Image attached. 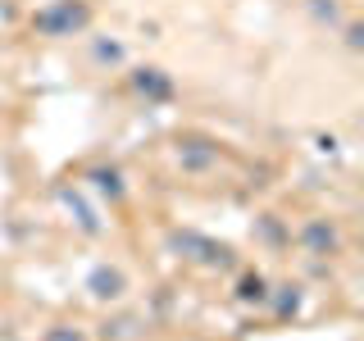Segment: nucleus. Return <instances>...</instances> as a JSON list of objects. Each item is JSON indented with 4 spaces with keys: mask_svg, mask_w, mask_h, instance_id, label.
<instances>
[{
    "mask_svg": "<svg viewBox=\"0 0 364 341\" xmlns=\"http://www.w3.org/2000/svg\"><path fill=\"white\" fill-rule=\"evenodd\" d=\"M346 45H350V50H360V28H355V23L346 28Z\"/></svg>",
    "mask_w": 364,
    "mask_h": 341,
    "instance_id": "nucleus-14",
    "label": "nucleus"
},
{
    "mask_svg": "<svg viewBox=\"0 0 364 341\" xmlns=\"http://www.w3.org/2000/svg\"><path fill=\"white\" fill-rule=\"evenodd\" d=\"M219 159V146H205V151H178V164L182 168H205Z\"/></svg>",
    "mask_w": 364,
    "mask_h": 341,
    "instance_id": "nucleus-10",
    "label": "nucleus"
},
{
    "mask_svg": "<svg viewBox=\"0 0 364 341\" xmlns=\"http://www.w3.org/2000/svg\"><path fill=\"white\" fill-rule=\"evenodd\" d=\"M91 187H96L100 191V196H109V200H123V191H128V187H123V173H119V168H105V164H100V168H91Z\"/></svg>",
    "mask_w": 364,
    "mask_h": 341,
    "instance_id": "nucleus-7",
    "label": "nucleus"
},
{
    "mask_svg": "<svg viewBox=\"0 0 364 341\" xmlns=\"http://www.w3.org/2000/svg\"><path fill=\"white\" fill-rule=\"evenodd\" d=\"M96 60L100 64H123V45L119 41H96Z\"/></svg>",
    "mask_w": 364,
    "mask_h": 341,
    "instance_id": "nucleus-12",
    "label": "nucleus"
},
{
    "mask_svg": "<svg viewBox=\"0 0 364 341\" xmlns=\"http://www.w3.org/2000/svg\"><path fill=\"white\" fill-rule=\"evenodd\" d=\"M237 301L242 305H269V278L264 273H242V282H237Z\"/></svg>",
    "mask_w": 364,
    "mask_h": 341,
    "instance_id": "nucleus-6",
    "label": "nucleus"
},
{
    "mask_svg": "<svg viewBox=\"0 0 364 341\" xmlns=\"http://www.w3.org/2000/svg\"><path fill=\"white\" fill-rule=\"evenodd\" d=\"M269 301H273V314H278V318H291V314H301V287H296V282H287V287H278V296L269 291Z\"/></svg>",
    "mask_w": 364,
    "mask_h": 341,
    "instance_id": "nucleus-8",
    "label": "nucleus"
},
{
    "mask_svg": "<svg viewBox=\"0 0 364 341\" xmlns=\"http://www.w3.org/2000/svg\"><path fill=\"white\" fill-rule=\"evenodd\" d=\"M87 291L96 296V301H123V291H128V278H123V269L100 264V269L87 273Z\"/></svg>",
    "mask_w": 364,
    "mask_h": 341,
    "instance_id": "nucleus-4",
    "label": "nucleus"
},
{
    "mask_svg": "<svg viewBox=\"0 0 364 341\" xmlns=\"http://www.w3.org/2000/svg\"><path fill=\"white\" fill-rule=\"evenodd\" d=\"M132 87L141 91L146 100H168V96H173V77H168L164 68H155V64L136 68V73H132Z\"/></svg>",
    "mask_w": 364,
    "mask_h": 341,
    "instance_id": "nucleus-5",
    "label": "nucleus"
},
{
    "mask_svg": "<svg viewBox=\"0 0 364 341\" xmlns=\"http://www.w3.org/2000/svg\"><path fill=\"white\" fill-rule=\"evenodd\" d=\"M310 14H314L318 23H328V28H333V23H341V9H337V0H310Z\"/></svg>",
    "mask_w": 364,
    "mask_h": 341,
    "instance_id": "nucleus-11",
    "label": "nucleus"
},
{
    "mask_svg": "<svg viewBox=\"0 0 364 341\" xmlns=\"http://www.w3.org/2000/svg\"><path fill=\"white\" fill-rule=\"evenodd\" d=\"M173 246H178L187 259H196V264H210V269H228V264H232V250L219 246V242H210V237H196V232H178Z\"/></svg>",
    "mask_w": 364,
    "mask_h": 341,
    "instance_id": "nucleus-2",
    "label": "nucleus"
},
{
    "mask_svg": "<svg viewBox=\"0 0 364 341\" xmlns=\"http://www.w3.org/2000/svg\"><path fill=\"white\" fill-rule=\"evenodd\" d=\"M136 332H141V318L123 314V318H114V323H105V332H100V337H105V341H132Z\"/></svg>",
    "mask_w": 364,
    "mask_h": 341,
    "instance_id": "nucleus-9",
    "label": "nucleus"
},
{
    "mask_svg": "<svg viewBox=\"0 0 364 341\" xmlns=\"http://www.w3.org/2000/svg\"><path fill=\"white\" fill-rule=\"evenodd\" d=\"M91 5L87 0H50V5L46 9H37V14H32L28 23H32V32H37V37H82V32L91 28Z\"/></svg>",
    "mask_w": 364,
    "mask_h": 341,
    "instance_id": "nucleus-1",
    "label": "nucleus"
},
{
    "mask_svg": "<svg viewBox=\"0 0 364 341\" xmlns=\"http://www.w3.org/2000/svg\"><path fill=\"white\" fill-rule=\"evenodd\" d=\"M41 341H87L77 328H68V323H55V328H46V337Z\"/></svg>",
    "mask_w": 364,
    "mask_h": 341,
    "instance_id": "nucleus-13",
    "label": "nucleus"
},
{
    "mask_svg": "<svg viewBox=\"0 0 364 341\" xmlns=\"http://www.w3.org/2000/svg\"><path fill=\"white\" fill-rule=\"evenodd\" d=\"M301 250L305 255H337V246H341V232H337V223L333 219H310L301 227Z\"/></svg>",
    "mask_w": 364,
    "mask_h": 341,
    "instance_id": "nucleus-3",
    "label": "nucleus"
}]
</instances>
